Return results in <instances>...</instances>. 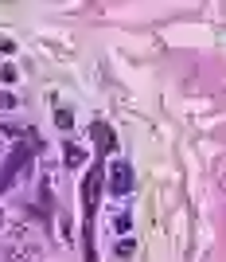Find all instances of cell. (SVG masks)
Wrapping results in <instances>:
<instances>
[{
  "mask_svg": "<svg viewBox=\"0 0 226 262\" xmlns=\"http://www.w3.org/2000/svg\"><path fill=\"white\" fill-rule=\"evenodd\" d=\"M102 184H106V168H102V164H94V168H90V176L82 180V208H86V219L97 211V192H102Z\"/></svg>",
  "mask_w": 226,
  "mask_h": 262,
  "instance_id": "6da1fadb",
  "label": "cell"
},
{
  "mask_svg": "<svg viewBox=\"0 0 226 262\" xmlns=\"http://www.w3.org/2000/svg\"><path fill=\"white\" fill-rule=\"evenodd\" d=\"M90 137L97 141V149H102V153H109V149H113V129H109L106 121H94V125H90Z\"/></svg>",
  "mask_w": 226,
  "mask_h": 262,
  "instance_id": "7a4b0ae2",
  "label": "cell"
},
{
  "mask_svg": "<svg viewBox=\"0 0 226 262\" xmlns=\"http://www.w3.org/2000/svg\"><path fill=\"white\" fill-rule=\"evenodd\" d=\"M109 176H113V180H109V188H113V192H129V188H133V172L125 168V164H117Z\"/></svg>",
  "mask_w": 226,
  "mask_h": 262,
  "instance_id": "3957f363",
  "label": "cell"
},
{
  "mask_svg": "<svg viewBox=\"0 0 226 262\" xmlns=\"http://www.w3.org/2000/svg\"><path fill=\"white\" fill-rule=\"evenodd\" d=\"M66 164H70V168L82 164V149H78V145H66Z\"/></svg>",
  "mask_w": 226,
  "mask_h": 262,
  "instance_id": "277c9868",
  "label": "cell"
},
{
  "mask_svg": "<svg viewBox=\"0 0 226 262\" xmlns=\"http://www.w3.org/2000/svg\"><path fill=\"white\" fill-rule=\"evenodd\" d=\"M55 121H59V129H70V125H74V118H70V110H59V118H55Z\"/></svg>",
  "mask_w": 226,
  "mask_h": 262,
  "instance_id": "5b68a950",
  "label": "cell"
},
{
  "mask_svg": "<svg viewBox=\"0 0 226 262\" xmlns=\"http://www.w3.org/2000/svg\"><path fill=\"white\" fill-rule=\"evenodd\" d=\"M0 78H4V82H16V67L4 63V67H0Z\"/></svg>",
  "mask_w": 226,
  "mask_h": 262,
  "instance_id": "8992f818",
  "label": "cell"
},
{
  "mask_svg": "<svg viewBox=\"0 0 226 262\" xmlns=\"http://www.w3.org/2000/svg\"><path fill=\"white\" fill-rule=\"evenodd\" d=\"M16 106V98H12V94H0V110H12Z\"/></svg>",
  "mask_w": 226,
  "mask_h": 262,
  "instance_id": "52a82bcc",
  "label": "cell"
},
{
  "mask_svg": "<svg viewBox=\"0 0 226 262\" xmlns=\"http://www.w3.org/2000/svg\"><path fill=\"white\" fill-rule=\"evenodd\" d=\"M0 223H4V215H0Z\"/></svg>",
  "mask_w": 226,
  "mask_h": 262,
  "instance_id": "ba28073f",
  "label": "cell"
}]
</instances>
